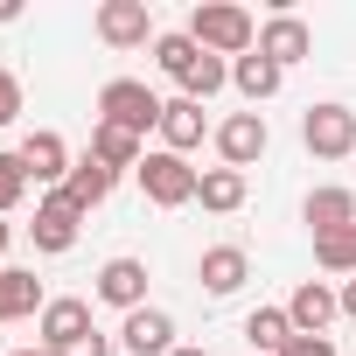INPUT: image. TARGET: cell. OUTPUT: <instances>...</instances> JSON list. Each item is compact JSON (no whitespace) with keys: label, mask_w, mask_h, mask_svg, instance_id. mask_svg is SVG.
<instances>
[{"label":"cell","mask_w":356,"mask_h":356,"mask_svg":"<svg viewBox=\"0 0 356 356\" xmlns=\"http://www.w3.org/2000/svg\"><path fill=\"white\" fill-rule=\"evenodd\" d=\"M8 356H56V349H42V342H35V349H8Z\"/></svg>","instance_id":"obj_33"},{"label":"cell","mask_w":356,"mask_h":356,"mask_svg":"<svg viewBox=\"0 0 356 356\" xmlns=\"http://www.w3.org/2000/svg\"><path fill=\"white\" fill-rule=\"evenodd\" d=\"M15 119H22V77L0 63V126H15Z\"/></svg>","instance_id":"obj_27"},{"label":"cell","mask_w":356,"mask_h":356,"mask_svg":"<svg viewBox=\"0 0 356 356\" xmlns=\"http://www.w3.org/2000/svg\"><path fill=\"white\" fill-rule=\"evenodd\" d=\"M280 356H335V335H293Z\"/></svg>","instance_id":"obj_28"},{"label":"cell","mask_w":356,"mask_h":356,"mask_svg":"<svg viewBox=\"0 0 356 356\" xmlns=\"http://www.w3.org/2000/svg\"><path fill=\"white\" fill-rule=\"evenodd\" d=\"M203 56H210V49H203V42H196L189 29H175V35H154V63H161V70H168L175 84H189Z\"/></svg>","instance_id":"obj_21"},{"label":"cell","mask_w":356,"mask_h":356,"mask_svg":"<svg viewBox=\"0 0 356 356\" xmlns=\"http://www.w3.org/2000/svg\"><path fill=\"white\" fill-rule=\"evenodd\" d=\"M210 133H217V126L203 119L196 98H168V112H161V147H168V154H182V161H189V147H203Z\"/></svg>","instance_id":"obj_15"},{"label":"cell","mask_w":356,"mask_h":356,"mask_svg":"<svg viewBox=\"0 0 356 356\" xmlns=\"http://www.w3.org/2000/svg\"><path fill=\"white\" fill-rule=\"evenodd\" d=\"M91 293H98L105 307H119V314L147 307V259H133V252L105 259V266H98V280H91Z\"/></svg>","instance_id":"obj_8"},{"label":"cell","mask_w":356,"mask_h":356,"mask_svg":"<svg viewBox=\"0 0 356 356\" xmlns=\"http://www.w3.org/2000/svg\"><path fill=\"white\" fill-rule=\"evenodd\" d=\"M210 140H217L224 168H238V175H245L252 161H266V147H273V126H266V112H231V119H224Z\"/></svg>","instance_id":"obj_6"},{"label":"cell","mask_w":356,"mask_h":356,"mask_svg":"<svg viewBox=\"0 0 356 356\" xmlns=\"http://www.w3.org/2000/svg\"><path fill=\"white\" fill-rule=\"evenodd\" d=\"M91 161H105L112 175H126V168H140V161H147V140H140V133H126V126L91 119Z\"/></svg>","instance_id":"obj_17"},{"label":"cell","mask_w":356,"mask_h":356,"mask_svg":"<svg viewBox=\"0 0 356 356\" xmlns=\"http://www.w3.org/2000/svg\"><path fill=\"white\" fill-rule=\"evenodd\" d=\"M161 112H168V98H154L140 77H112V84H98V119L105 126H126V133H161Z\"/></svg>","instance_id":"obj_3"},{"label":"cell","mask_w":356,"mask_h":356,"mask_svg":"<svg viewBox=\"0 0 356 356\" xmlns=\"http://www.w3.org/2000/svg\"><path fill=\"white\" fill-rule=\"evenodd\" d=\"M8 22H22V0H0V29H8Z\"/></svg>","instance_id":"obj_32"},{"label":"cell","mask_w":356,"mask_h":356,"mask_svg":"<svg viewBox=\"0 0 356 356\" xmlns=\"http://www.w3.org/2000/svg\"><path fill=\"white\" fill-rule=\"evenodd\" d=\"M245 196H252V182H245L238 168H203V189H196V203H203V210L231 217V210H245Z\"/></svg>","instance_id":"obj_22"},{"label":"cell","mask_w":356,"mask_h":356,"mask_svg":"<svg viewBox=\"0 0 356 356\" xmlns=\"http://www.w3.org/2000/svg\"><path fill=\"white\" fill-rule=\"evenodd\" d=\"M63 356H112V335H98V328H91V335H84V342H70Z\"/></svg>","instance_id":"obj_29"},{"label":"cell","mask_w":356,"mask_h":356,"mask_svg":"<svg viewBox=\"0 0 356 356\" xmlns=\"http://www.w3.org/2000/svg\"><path fill=\"white\" fill-rule=\"evenodd\" d=\"M35 182H29V168H22V154H0V217L8 210H22V196H29Z\"/></svg>","instance_id":"obj_25"},{"label":"cell","mask_w":356,"mask_h":356,"mask_svg":"<svg viewBox=\"0 0 356 356\" xmlns=\"http://www.w3.org/2000/svg\"><path fill=\"white\" fill-rule=\"evenodd\" d=\"M91 29H98L105 49H147L154 42V8L147 0H98Z\"/></svg>","instance_id":"obj_5"},{"label":"cell","mask_w":356,"mask_h":356,"mask_svg":"<svg viewBox=\"0 0 356 356\" xmlns=\"http://www.w3.org/2000/svg\"><path fill=\"white\" fill-rule=\"evenodd\" d=\"M196 280H203L210 300H231V293L252 280V252H245V245H210V252L196 259Z\"/></svg>","instance_id":"obj_13"},{"label":"cell","mask_w":356,"mask_h":356,"mask_svg":"<svg viewBox=\"0 0 356 356\" xmlns=\"http://www.w3.org/2000/svg\"><path fill=\"white\" fill-rule=\"evenodd\" d=\"M133 175H140V196H147L154 210H182V203H196V189H203V168H189L182 154H168V147H154Z\"/></svg>","instance_id":"obj_2"},{"label":"cell","mask_w":356,"mask_h":356,"mask_svg":"<svg viewBox=\"0 0 356 356\" xmlns=\"http://www.w3.org/2000/svg\"><path fill=\"white\" fill-rule=\"evenodd\" d=\"M84 335H91V300H77V293H56V300L35 314V342L56 349V356H63L70 342H84Z\"/></svg>","instance_id":"obj_9"},{"label":"cell","mask_w":356,"mask_h":356,"mask_svg":"<svg viewBox=\"0 0 356 356\" xmlns=\"http://www.w3.org/2000/svg\"><path fill=\"white\" fill-rule=\"evenodd\" d=\"M15 154H22V168H29V182H42V189H63V182H70V168H77L70 147H63V133H49V126H35Z\"/></svg>","instance_id":"obj_10"},{"label":"cell","mask_w":356,"mask_h":356,"mask_svg":"<svg viewBox=\"0 0 356 356\" xmlns=\"http://www.w3.org/2000/svg\"><path fill=\"white\" fill-rule=\"evenodd\" d=\"M300 147H307L314 161H349V154H356V112H349L342 98L307 105V112H300Z\"/></svg>","instance_id":"obj_4"},{"label":"cell","mask_w":356,"mask_h":356,"mask_svg":"<svg viewBox=\"0 0 356 356\" xmlns=\"http://www.w3.org/2000/svg\"><path fill=\"white\" fill-rule=\"evenodd\" d=\"M224 84H231V63H224V56H203V63H196V77L182 84V98H196V105H203V98H217Z\"/></svg>","instance_id":"obj_26"},{"label":"cell","mask_w":356,"mask_h":356,"mask_svg":"<svg viewBox=\"0 0 356 356\" xmlns=\"http://www.w3.org/2000/svg\"><path fill=\"white\" fill-rule=\"evenodd\" d=\"M300 224L321 238V231H342V224H356V189H342V182H328V189H307V203H300Z\"/></svg>","instance_id":"obj_16"},{"label":"cell","mask_w":356,"mask_h":356,"mask_svg":"<svg viewBox=\"0 0 356 356\" xmlns=\"http://www.w3.org/2000/svg\"><path fill=\"white\" fill-rule=\"evenodd\" d=\"M112 189H119V175H112L105 161H91V154H77V168H70V182H63V196H70V203H77V210L91 217V210H98V203H105Z\"/></svg>","instance_id":"obj_20"},{"label":"cell","mask_w":356,"mask_h":356,"mask_svg":"<svg viewBox=\"0 0 356 356\" xmlns=\"http://www.w3.org/2000/svg\"><path fill=\"white\" fill-rule=\"evenodd\" d=\"M335 314H342V293H335L328 280H300V286H293V300H286L293 335H328V328H335Z\"/></svg>","instance_id":"obj_12"},{"label":"cell","mask_w":356,"mask_h":356,"mask_svg":"<svg viewBox=\"0 0 356 356\" xmlns=\"http://www.w3.org/2000/svg\"><path fill=\"white\" fill-rule=\"evenodd\" d=\"M189 35L210 56H224V63H238V56L259 49V22L238 8V0H196V8H189Z\"/></svg>","instance_id":"obj_1"},{"label":"cell","mask_w":356,"mask_h":356,"mask_svg":"<svg viewBox=\"0 0 356 356\" xmlns=\"http://www.w3.org/2000/svg\"><path fill=\"white\" fill-rule=\"evenodd\" d=\"M314 266H321V273H349V280H356V224L321 231V238H314Z\"/></svg>","instance_id":"obj_24"},{"label":"cell","mask_w":356,"mask_h":356,"mask_svg":"<svg viewBox=\"0 0 356 356\" xmlns=\"http://www.w3.org/2000/svg\"><path fill=\"white\" fill-rule=\"evenodd\" d=\"M231 84H238V98L259 112V105H266V98L286 84V70H280L273 56H259V49H252V56H238V63H231Z\"/></svg>","instance_id":"obj_19"},{"label":"cell","mask_w":356,"mask_h":356,"mask_svg":"<svg viewBox=\"0 0 356 356\" xmlns=\"http://www.w3.org/2000/svg\"><path fill=\"white\" fill-rule=\"evenodd\" d=\"M175 356H210V349H196V342H182V349H175Z\"/></svg>","instance_id":"obj_34"},{"label":"cell","mask_w":356,"mask_h":356,"mask_svg":"<svg viewBox=\"0 0 356 356\" xmlns=\"http://www.w3.org/2000/svg\"><path fill=\"white\" fill-rule=\"evenodd\" d=\"M119 349L126 356H175L182 342H175V314L168 307H133L126 328H119Z\"/></svg>","instance_id":"obj_11"},{"label":"cell","mask_w":356,"mask_h":356,"mask_svg":"<svg viewBox=\"0 0 356 356\" xmlns=\"http://www.w3.org/2000/svg\"><path fill=\"white\" fill-rule=\"evenodd\" d=\"M245 342H252V356H280V349L293 342L286 307H252V314H245Z\"/></svg>","instance_id":"obj_23"},{"label":"cell","mask_w":356,"mask_h":356,"mask_svg":"<svg viewBox=\"0 0 356 356\" xmlns=\"http://www.w3.org/2000/svg\"><path fill=\"white\" fill-rule=\"evenodd\" d=\"M342 314L356 321V280H342Z\"/></svg>","instance_id":"obj_31"},{"label":"cell","mask_w":356,"mask_h":356,"mask_svg":"<svg viewBox=\"0 0 356 356\" xmlns=\"http://www.w3.org/2000/svg\"><path fill=\"white\" fill-rule=\"evenodd\" d=\"M77 231H84V210L63 196V189H49L42 203H35V224H29V238H35V252H49V259H63L70 245H77Z\"/></svg>","instance_id":"obj_7"},{"label":"cell","mask_w":356,"mask_h":356,"mask_svg":"<svg viewBox=\"0 0 356 356\" xmlns=\"http://www.w3.org/2000/svg\"><path fill=\"white\" fill-rule=\"evenodd\" d=\"M8 245H15V224L0 217V273H8Z\"/></svg>","instance_id":"obj_30"},{"label":"cell","mask_w":356,"mask_h":356,"mask_svg":"<svg viewBox=\"0 0 356 356\" xmlns=\"http://www.w3.org/2000/svg\"><path fill=\"white\" fill-rule=\"evenodd\" d=\"M49 307V293H42V280L29 273V266H8L0 273V321H29V314H42Z\"/></svg>","instance_id":"obj_18"},{"label":"cell","mask_w":356,"mask_h":356,"mask_svg":"<svg viewBox=\"0 0 356 356\" xmlns=\"http://www.w3.org/2000/svg\"><path fill=\"white\" fill-rule=\"evenodd\" d=\"M259 56H273L280 70H293L300 56H314V29L300 15H273V22H259Z\"/></svg>","instance_id":"obj_14"}]
</instances>
